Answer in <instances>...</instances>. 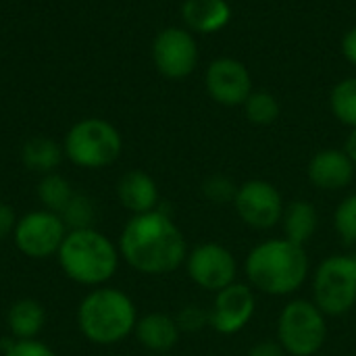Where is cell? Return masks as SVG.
Wrapping results in <instances>:
<instances>
[{
    "instance_id": "cell-25",
    "label": "cell",
    "mask_w": 356,
    "mask_h": 356,
    "mask_svg": "<svg viewBox=\"0 0 356 356\" xmlns=\"http://www.w3.org/2000/svg\"><path fill=\"white\" fill-rule=\"evenodd\" d=\"M202 194L207 200L215 202V204H227L236 200L238 194V186L234 184L232 177L223 175V173H215L211 177L204 179L202 184Z\"/></svg>"
},
{
    "instance_id": "cell-27",
    "label": "cell",
    "mask_w": 356,
    "mask_h": 356,
    "mask_svg": "<svg viewBox=\"0 0 356 356\" xmlns=\"http://www.w3.org/2000/svg\"><path fill=\"white\" fill-rule=\"evenodd\" d=\"M175 323L179 332H200L204 325H209V313L196 305H188L179 311L175 317Z\"/></svg>"
},
{
    "instance_id": "cell-3",
    "label": "cell",
    "mask_w": 356,
    "mask_h": 356,
    "mask_svg": "<svg viewBox=\"0 0 356 356\" xmlns=\"http://www.w3.org/2000/svg\"><path fill=\"white\" fill-rule=\"evenodd\" d=\"M56 259L63 273L71 282L98 288L117 273L121 254L111 238L94 227H88L67 232Z\"/></svg>"
},
{
    "instance_id": "cell-11",
    "label": "cell",
    "mask_w": 356,
    "mask_h": 356,
    "mask_svg": "<svg viewBox=\"0 0 356 356\" xmlns=\"http://www.w3.org/2000/svg\"><path fill=\"white\" fill-rule=\"evenodd\" d=\"M186 269H188L190 280L196 286H200L204 290L221 292L223 288H227L236 282L238 263L225 246L207 242V244L196 246L188 254Z\"/></svg>"
},
{
    "instance_id": "cell-28",
    "label": "cell",
    "mask_w": 356,
    "mask_h": 356,
    "mask_svg": "<svg viewBox=\"0 0 356 356\" xmlns=\"http://www.w3.org/2000/svg\"><path fill=\"white\" fill-rule=\"evenodd\" d=\"M2 356H56V353L38 340H17Z\"/></svg>"
},
{
    "instance_id": "cell-23",
    "label": "cell",
    "mask_w": 356,
    "mask_h": 356,
    "mask_svg": "<svg viewBox=\"0 0 356 356\" xmlns=\"http://www.w3.org/2000/svg\"><path fill=\"white\" fill-rule=\"evenodd\" d=\"M242 106L246 119L254 125H271L280 117V102L267 90H252V94Z\"/></svg>"
},
{
    "instance_id": "cell-30",
    "label": "cell",
    "mask_w": 356,
    "mask_h": 356,
    "mask_svg": "<svg viewBox=\"0 0 356 356\" xmlns=\"http://www.w3.org/2000/svg\"><path fill=\"white\" fill-rule=\"evenodd\" d=\"M288 353L284 350V346L280 342H273V340H265V342H259L250 348L248 356H286Z\"/></svg>"
},
{
    "instance_id": "cell-8",
    "label": "cell",
    "mask_w": 356,
    "mask_h": 356,
    "mask_svg": "<svg viewBox=\"0 0 356 356\" xmlns=\"http://www.w3.org/2000/svg\"><path fill=\"white\" fill-rule=\"evenodd\" d=\"M67 236V225L58 213L52 211H31L17 219L13 240L21 254L42 261L58 252Z\"/></svg>"
},
{
    "instance_id": "cell-5",
    "label": "cell",
    "mask_w": 356,
    "mask_h": 356,
    "mask_svg": "<svg viewBox=\"0 0 356 356\" xmlns=\"http://www.w3.org/2000/svg\"><path fill=\"white\" fill-rule=\"evenodd\" d=\"M123 140L117 127L104 119H83L75 123L65 138V156L83 169H102L121 154Z\"/></svg>"
},
{
    "instance_id": "cell-14",
    "label": "cell",
    "mask_w": 356,
    "mask_h": 356,
    "mask_svg": "<svg viewBox=\"0 0 356 356\" xmlns=\"http://www.w3.org/2000/svg\"><path fill=\"white\" fill-rule=\"evenodd\" d=\"M309 179L319 190H342L355 179V163L344 150L327 148L317 152L309 163Z\"/></svg>"
},
{
    "instance_id": "cell-17",
    "label": "cell",
    "mask_w": 356,
    "mask_h": 356,
    "mask_svg": "<svg viewBox=\"0 0 356 356\" xmlns=\"http://www.w3.org/2000/svg\"><path fill=\"white\" fill-rule=\"evenodd\" d=\"M138 342L152 355H167L179 340V327L173 317L163 313H150L138 319L134 330Z\"/></svg>"
},
{
    "instance_id": "cell-21",
    "label": "cell",
    "mask_w": 356,
    "mask_h": 356,
    "mask_svg": "<svg viewBox=\"0 0 356 356\" xmlns=\"http://www.w3.org/2000/svg\"><path fill=\"white\" fill-rule=\"evenodd\" d=\"M38 198L46 211L60 215L65 207L69 204V200L73 198V190H71V184L63 175L48 173L38 184Z\"/></svg>"
},
{
    "instance_id": "cell-1",
    "label": "cell",
    "mask_w": 356,
    "mask_h": 356,
    "mask_svg": "<svg viewBox=\"0 0 356 356\" xmlns=\"http://www.w3.org/2000/svg\"><path fill=\"white\" fill-rule=\"evenodd\" d=\"M123 261L146 275L173 273L188 259V244L179 227L163 211L134 215L119 238Z\"/></svg>"
},
{
    "instance_id": "cell-26",
    "label": "cell",
    "mask_w": 356,
    "mask_h": 356,
    "mask_svg": "<svg viewBox=\"0 0 356 356\" xmlns=\"http://www.w3.org/2000/svg\"><path fill=\"white\" fill-rule=\"evenodd\" d=\"M334 225L338 236L346 244H356V194L346 196L334 215Z\"/></svg>"
},
{
    "instance_id": "cell-4",
    "label": "cell",
    "mask_w": 356,
    "mask_h": 356,
    "mask_svg": "<svg viewBox=\"0 0 356 356\" xmlns=\"http://www.w3.org/2000/svg\"><path fill=\"white\" fill-rule=\"evenodd\" d=\"M138 313L134 300L117 288H98L90 292L77 309V327L81 336L98 346H113L134 334Z\"/></svg>"
},
{
    "instance_id": "cell-7",
    "label": "cell",
    "mask_w": 356,
    "mask_h": 356,
    "mask_svg": "<svg viewBox=\"0 0 356 356\" xmlns=\"http://www.w3.org/2000/svg\"><path fill=\"white\" fill-rule=\"evenodd\" d=\"M313 298L323 315L340 317L356 305V261L355 257L325 259L313 277Z\"/></svg>"
},
{
    "instance_id": "cell-33",
    "label": "cell",
    "mask_w": 356,
    "mask_h": 356,
    "mask_svg": "<svg viewBox=\"0 0 356 356\" xmlns=\"http://www.w3.org/2000/svg\"><path fill=\"white\" fill-rule=\"evenodd\" d=\"M150 356H169V355H150Z\"/></svg>"
},
{
    "instance_id": "cell-12",
    "label": "cell",
    "mask_w": 356,
    "mask_h": 356,
    "mask_svg": "<svg viewBox=\"0 0 356 356\" xmlns=\"http://www.w3.org/2000/svg\"><path fill=\"white\" fill-rule=\"evenodd\" d=\"M209 96L223 106H242L252 94V77L246 65L232 56L211 60L204 73Z\"/></svg>"
},
{
    "instance_id": "cell-20",
    "label": "cell",
    "mask_w": 356,
    "mask_h": 356,
    "mask_svg": "<svg viewBox=\"0 0 356 356\" xmlns=\"http://www.w3.org/2000/svg\"><path fill=\"white\" fill-rule=\"evenodd\" d=\"M63 154H65V150L50 138H31L25 142V146L21 150L23 165L29 171L44 173V175L52 173L60 165Z\"/></svg>"
},
{
    "instance_id": "cell-15",
    "label": "cell",
    "mask_w": 356,
    "mask_h": 356,
    "mask_svg": "<svg viewBox=\"0 0 356 356\" xmlns=\"http://www.w3.org/2000/svg\"><path fill=\"white\" fill-rule=\"evenodd\" d=\"M181 19L190 31L217 33L232 21V6L227 0H184Z\"/></svg>"
},
{
    "instance_id": "cell-10",
    "label": "cell",
    "mask_w": 356,
    "mask_h": 356,
    "mask_svg": "<svg viewBox=\"0 0 356 356\" xmlns=\"http://www.w3.org/2000/svg\"><path fill=\"white\" fill-rule=\"evenodd\" d=\"M234 207L240 219L252 229H271L282 221L284 200L277 188L263 179H250L238 188Z\"/></svg>"
},
{
    "instance_id": "cell-13",
    "label": "cell",
    "mask_w": 356,
    "mask_h": 356,
    "mask_svg": "<svg viewBox=\"0 0 356 356\" xmlns=\"http://www.w3.org/2000/svg\"><path fill=\"white\" fill-rule=\"evenodd\" d=\"M257 311V298L250 286L246 284H232L217 292L215 305L209 311V325L223 336L238 334L246 327Z\"/></svg>"
},
{
    "instance_id": "cell-29",
    "label": "cell",
    "mask_w": 356,
    "mask_h": 356,
    "mask_svg": "<svg viewBox=\"0 0 356 356\" xmlns=\"http://www.w3.org/2000/svg\"><path fill=\"white\" fill-rule=\"evenodd\" d=\"M15 225H17L15 211L6 202H0V242H4L15 232Z\"/></svg>"
},
{
    "instance_id": "cell-32",
    "label": "cell",
    "mask_w": 356,
    "mask_h": 356,
    "mask_svg": "<svg viewBox=\"0 0 356 356\" xmlns=\"http://www.w3.org/2000/svg\"><path fill=\"white\" fill-rule=\"evenodd\" d=\"M348 156H350V161L356 165V127L350 131V136H348V140H346V150H344Z\"/></svg>"
},
{
    "instance_id": "cell-31",
    "label": "cell",
    "mask_w": 356,
    "mask_h": 356,
    "mask_svg": "<svg viewBox=\"0 0 356 356\" xmlns=\"http://www.w3.org/2000/svg\"><path fill=\"white\" fill-rule=\"evenodd\" d=\"M342 54L350 65L356 67V25L350 27L342 38Z\"/></svg>"
},
{
    "instance_id": "cell-2",
    "label": "cell",
    "mask_w": 356,
    "mask_h": 356,
    "mask_svg": "<svg viewBox=\"0 0 356 356\" xmlns=\"http://www.w3.org/2000/svg\"><path fill=\"white\" fill-rule=\"evenodd\" d=\"M244 271L257 290L271 296H288L307 282V250L286 238L267 240L250 250Z\"/></svg>"
},
{
    "instance_id": "cell-16",
    "label": "cell",
    "mask_w": 356,
    "mask_h": 356,
    "mask_svg": "<svg viewBox=\"0 0 356 356\" xmlns=\"http://www.w3.org/2000/svg\"><path fill=\"white\" fill-rule=\"evenodd\" d=\"M119 202L134 215L156 211L159 188L156 181L144 171H127L117 184Z\"/></svg>"
},
{
    "instance_id": "cell-22",
    "label": "cell",
    "mask_w": 356,
    "mask_h": 356,
    "mask_svg": "<svg viewBox=\"0 0 356 356\" xmlns=\"http://www.w3.org/2000/svg\"><path fill=\"white\" fill-rule=\"evenodd\" d=\"M330 106L334 117L348 125L356 127V77H346L338 81L330 94Z\"/></svg>"
},
{
    "instance_id": "cell-24",
    "label": "cell",
    "mask_w": 356,
    "mask_h": 356,
    "mask_svg": "<svg viewBox=\"0 0 356 356\" xmlns=\"http://www.w3.org/2000/svg\"><path fill=\"white\" fill-rule=\"evenodd\" d=\"M94 215H96L94 202L88 196H83V194H73V198L69 200V204L60 213L65 225L71 232L73 229H88V227H92Z\"/></svg>"
},
{
    "instance_id": "cell-6",
    "label": "cell",
    "mask_w": 356,
    "mask_h": 356,
    "mask_svg": "<svg viewBox=\"0 0 356 356\" xmlns=\"http://www.w3.org/2000/svg\"><path fill=\"white\" fill-rule=\"evenodd\" d=\"M327 338L325 315L309 300H292L277 319V340L290 356L317 355Z\"/></svg>"
},
{
    "instance_id": "cell-9",
    "label": "cell",
    "mask_w": 356,
    "mask_h": 356,
    "mask_svg": "<svg viewBox=\"0 0 356 356\" xmlns=\"http://www.w3.org/2000/svg\"><path fill=\"white\" fill-rule=\"evenodd\" d=\"M152 60L161 75L184 79L198 65V44L186 27H165L152 42Z\"/></svg>"
},
{
    "instance_id": "cell-18",
    "label": "cell",
    "mask_w": 356,
    "mask_h": 356,
    "mask_svg": "<svg viewBox=\"0 0 356 356\" xmlns=\"http://www.w3.org/2000/svg\"><path fill=\"white\" fill-rule=\"evenodd\" d=\"M282 223H284L286 240H290V242H294L298 246H307L309 240L317 232L319 215H317V209L311 202L294 200L288 207H284Z\"/></svg>"
},
{
    "instance_id": "cell-34",
    "label": "cell",
    "mask_w": 356,
    "mask_h": 356,
    "mask_svg": "<svg viewBox=\"0 0 356 356\" xmlns=\"http://www.w3.org/2000/svg\"><path fill=\"white\" fill-rule=\"evenodd\" d=\"M355 261H356V254H355Z\"/></svg>"
},
{
    "instance_id": "cell-19",
    "label": "cell",
    "mask_w": 356,
    "mask_h": 356,
    "mask_svg": "<svg viewBox=\"0 0 356 356\" xmlns=\"http://www.w3.org/2000/svg\"><path fill=\"white\" fill-rule=\"evenodd\" d=\"M46 323L44 307L33 298H21L10 305L6 315V325L13 338L17 340H33Z\"/></svg>"
}]
</instances>
